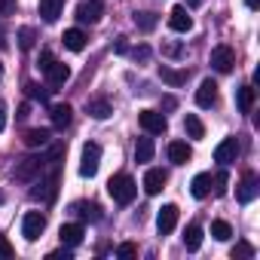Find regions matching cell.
Here are the masks:
<instances>
[{
  "mask_svg": "<svg viewBox=\"0 0 260 260\" xmlns=\"http://www.w3.org/2000/svg\"><path fill=\"white\" fill-rule=\"evenodd\" d=\"M43 175V159L40 156H28L16 166V181H37Z\"/></svg>",
  "mask_w": 260,
  "mask_h": 260,
  "instance_id": "cell-6",
  "label": "cell"
},
{
  "mask_svg": "<svg viewBox=\"0 0 260 260\" xmlns=\"http://www.w3.org/2000/svg\"><path fill=\"white\" fill-rule=\"evenodd\" d=\"M196 104L199 107H214L217 104V83L214 80H202L196 89Z\"/></svg>",
  "mask_w": 260,
  "mask_h": 260,
  "instance_id": "cell-14",
  "label": "cell"
},
{
  "mask_svg": "<svg viewBox=\"0 0 260 260\" xmlns=\"http://www.w3.org/2000/svg\"><path fill=\"white\" fill-rule=\"evenodd\" d=\"M178 226V205H162L159 208V214H156V230H159V236H169L172 230Z\"/></svg>",
  "mask_w": 260,
  "mask_h": 260,
  "instance_id": "cell-8",
  "label": "cell"
},
{
  "mask_svg": "<svg viewBox=\"0 0 260 260\" xmlns=\"http://www.w3.org/2000/svg\"><path fill=\"white\" fill-rule=\"evenodd\" d=\"M132 58H135V61H147V58H150V49H147V46H138V49H132Z\"/></svg>",
  "mask_w": 260,
  "mask_h": 260,
  "instance_id": "cell-39",
  "label": "cell"
},
{
  "mask_svg": "<svg viewBox=\"0 0 260 260\" xmlns=\"http://www.w3.org/2000/svg\"><path fill=\"white\" fill-rule=\"evenodd\" d=\"M184 132H187L193 141H202V138H205V125H202V119H199L196 113H187V116H184Z\"/></svg>",
  "mask_w": 260,
  "mask_h": 260,
  "instance_id": "cell-21",
  "label": "cell"
},
{
  "mask_svg": "<svg viewBox=\"0 0 260 260\" xmlns=\"http://www.w3.org/2000/svg\"><path fill=\"white\" fill-rule=\"evenodd\" d=\"M159 80L178 89V86H184V83H187V71H175V68H169V64H162V68H159Z\"/></svg>",
  "mask_w": 260,
  "mask_h": 260,
  "instance_id": "cell-22",
  "label": "cell"
},
{
  "mask_svg": "<svg viewBox=\"0 0 260 260\" xmlns=\"http://www.w3.org/2000/svg\"><path fill=\"white\" fill-rule=\"evenodd\" d=\"M166 181H169V175H166L162 169H147V175H144V193H147V196L162 193V190H166Z\"/></svg>",
  "mask_w": 260,
  "mask_h": 260,
  "instance_id": "cell-10",
  "label": "cell"
},
{
  "mask_svg": "<svg viewBox=\"0 0 260 260\" xmlns=\"http://www.w3.org/2000/svg\"><path fill=\"white\" fill-rule=\"evenodd\" d=\"M0 257H4V260L16 257V248L10 245V239H7V236H0Z\"/></svg>",
  "mask_w": 260,
  "mask_h": 260,
  "instance_id": "cell-35",
  "label": "cell"
},
{
  "mask_svg": "<svg viewBox=\"0 0 260 260\" xmlns=\"http://www.w3.org/2000/svg\"><path fill=\"white\" fill-rule=\"evenodd\" d=\"M211 236H214L217 242H226V239L233 236V226H230L226 220H214V223H211Z\"/></svg>",
  "mask_w": 260,
  "mask_h": 260,
  "instance_id": "cell-31",
  "label": "cell"
},
{
  "mask_svg": "<svg viewBox=\"0 0 260 260\" xmlns=\"http://www.w3.org/2000/svg\"><path fill=\"white\" fill-rule=\"evenodd\" d=\"M16 40H19V46H22V49L28 52V49H34V43H37V31L25 25V28H19V34H16Z\"/></svg>",
  "mask_w": 260,
  "mask_h": 260,
  "instance_id": "cell-30",
  "label": "cell"
},
{
  "mask_svg": "<svg viewBox=\"0 0 260 260\" xmlns=\"http://www.w3.org/2000/svg\"><path fill=\"white\" fill-rule=\"evenodd\" d=\"M74 211H77L83 220H92V223H95V220H101V205H95V202H77V205H74Z\"/></svg>",
  "mask_w": 260,
  "mask_h": 260,
  "instance_id": "cell-27",
  "label": "cell"
},
{
  "mask_svg": "<svg viewBox=\"0 0 260 260\" xmlns=\"http://www.w3.org/2000/svg\"><path fill=\"white\" fill-rule=\"evenodd\" d=\"M52 61H55V55H52V52H49V49H43V52H40V61H37V68H40V71H43V74H46V68H49V64H52Z\"/></svg>",
  "mask_w": 260,
  "mask_h": 260,
  "instance_id": "cell-36",
  "label": "cell"
},
{
  "mask_svg": "<svg viewBox=\"0 0 260 260\" xmlns=\"http://www.w3.org/2000/svg\"><path fill=\"white\" fill-rule=\"evenodd\" d=\"M169 28L178 31V34H187V31L193 28V19H190L187 7H175V10L169 13Z\"/></svg>",
  "mask_w": 260,
  "mask_h": 260,
  "instance_id": "cell-13",
  "label": "cell"
},
{
  "mask_svg": "<svg viewBox=\"0 0 260 260\" xmlns=\"http://www.w3.org/2000/svg\"><path fill=\"white\" fill-rule=\"evenodd\" d=\"M16 13V0H0V16H13Z\"/></svg>",
  "mask_w": 260,
  "mask_h": 260,
  "instance_id": "cell-38",
  "label": "cell"
},
{
  "mask_svg": "<svg viewBox=\"0 0 260 260\" xmlns=\"http://www.w3.org/2000/svg\"><path fill=\"white\" fill-rule=\"evenodd\" d=\"M0 74H4V61H0Z\"/></svg>",
  "mask_w": 260,
  "mask_h": 260,
  "instance_id": "cell-49",
  "label": "cell"
},
{
  "mask_svg": "<svg viewBox=\"0 0 260 260\" xmlns=\"http://www.w3.org/2000/svg\"><path fill=\"white\" fill-rule=\"evenodd\" d=\"M245 4H248V10H257V7H260V0H245Z\"/></svg>",
  "mask_w": 260,
  "mask_h": 260,
  "instance_id": "cell-45",
  "label": "cell"
},
{
  "mask_svg": "<svg viewBox=\"0 0 260 260\" xmlns=\"http://www.w3.org/2000/svg\"><path fill=\"white\" fill-rule=\"evenodd\" d=\"M257 190H260V181H257V175H254V172H248V175L242 178L239 190H236V199H239L242 205H248V202L257 196Z\"/></svg>",
  "mask_w": 260,
  "mask_h": 260,
  "instance_id": "cell-11",
  "label": "cell"
},
{
  "mask_svg": "<svg viewBox=\"0 0 260 260\" xmlns=\"http://www.w3.org/2000/svg\"><path fill=\"white\" fill-rule=\"evenodd\" d=\"M61 40H64V49H71V52H83L89 37H86L80 28H71V31H64V37H61Z\"/></svg>",
  "mask_w": 260,
  "mask_h": 260,
  "instance_id": "cell-19",
  "label": "cell"
},
{
  "mask_svg": "<svg viewBox=\"0 0 260 260\" xmlns=\"http://www.w3.org/2000/svg\"><path fill=\"white\" fill-rule=\"evenodd\" d=\"M4 125H7V104L0 98V132H4Z\"/></svg>",
  "mask_w": 260,
  "mask_h": 260,
  "instance_id": "cell-41",
  "label": "cell"
},
{
  "mask_svg": "<svg viewBox=\"0 0 260 260\" xmlns=\"http://www.w3.org/2000/svg\"><path fill=\"white\" fill-rule=\"evenodd\" d=\"M162 52H166V55H172V58H178V55H181V52H184V49H181V46H178V43H169V46H166V49H162Z\"/></svg>",
  "mask_w": 260,
  "mask_h": 260,
  "instance_id": "cell-40",
  "label": "cell"
},
{
  "mask_svg": "<svg viewBox=\"0 0 260 260\" xmlns=\"http://www.w3.org/2000/svg\"><path fill=\"white\" fill-rule=\"evenodd\" d=\"M236 156H239V141H236V138H223V141L214 147V162H220V166L236 162Z\"/></svg>",
  "mask_w": 260,
  "mask_h": 260,
  "instance_id": "cell-9",
  "label": "cell"
},
{
  "mask_svg": "<svg viewBox=\"0 0 260 260\" xmlns=\"http://www.w3.org/2000/svg\"><path fill=\"white\" fill-rule=\"evenodd\" d=\"M49 116H52V125H55V128H68L71 119H74V107H71V104H55V107L49 110Z\"/></svg>",
  "mask_w": 260,
  "mask_h": 260,
  "instance_id": "cell-18",
  "label": "cell"
},
{
  "mask_svg": "<svg viewBox=\"0 0 260 260\" xmlns=\"http://www.w3.org/2000/svg\"><path fill=\"white\" fill-rule=\"evenodd\" d=\"M61 257H64V260H71V251L64 248V251H52V254H49V260H61Z\"/></svg>",
  "mask_w": 260,
  "mask_h": 260,
  "instance_id": "cell-43",
  "label": "cell"
},
{
  "mask_svg": "<svg viewBox=\"0 0 260 260\" xmlns=\"http://www.w3.org/2000/svg\"><path fill=\"white\" fill-rule=\"evenodd\" d=\"M98 166H101V147L95 141L83 144V156H80V175L83 178H92L98 175Z\"/></svg>",
  "mask_w": 260,
  "mask_h": 260,
  "instance_id": "cell-2",
  "label": "cell"
},
{
  "mask_svg": "<svg viewBox=\"0 0 260 260\" xmlns=\"http://www.w3.org/2000/svg\"><path fill=\"white\" fill-rule=\"evenodd\" d=\"M61 10H64V0H40V19L46 25H55Z\"/></svg>",
  "mask_w": 260,
  "mask_h": 260,
  "instance_id": "cell-16",
  "label": "cell"
},
{
  "mask_svg": "<svg viewBox=\"0 0 260 260\" xmlns=\"http://www.w3.org/2000/svg\"><path fill=\"white\" fill-rule=\"evenodd\" d=\"M46 77H49V86L55 89V86H64L68 80H71V68L64 64V61H52L49 68H46Z\"/></svg>",
  "mask_w": 260,
  "mask_h": 260,
  "instance_id": "cell-17",
  "label": "cell"
},
{
  "mask_svg": "<svg viewBox=\"0 0 260 260\" xmlns=\"http://www.w3.org/2000/svg\"><path fill=\"white\" fill-rule=\"evenodd\" d=\"M4 202H7V196H4V193H0V205H4Z\"/></svg>",
  "mask_w": 260,
  "mask_h": 260,
  "instance_id": "cell-48",
  "label": "cell"
},
{
  "mask_svg": "<svg viewBox=\"0 0 260 260\" xmlns=\"http://www.w3.org/2000/svg\"><path fill=\"white\" fill-rule=\"evenodd\" d=\"M43 230H46V214H43V211H28V214L22 217V236H25L28 242H37V239L43 236Z\"/></svg>",
  "mask_w": 260,
  "mask_h": 260,
  "instance_id": "cell-3",
  "label": "cell"
},
{
  "mask_svg": "<svg viewBox=\"0 0 260 260\" xmlns=\"http://www.w3.org/2000/svg\"><path fill=\"white\" fill-rule=\"evenodd\" d=\"M28 113H31V104H22V107H19V119H25Z\"/></svg>",
  "mask_w": 260,
  "mask_h": 260,
  "instance_id": "cell-44",
  "label": "cell"
},
{
  "mask_svg": "<svg viewBox=\"0 0 260 260\" xmlns=\"http://www.w3.org/2000/svg\"><path fill=\"white\" fill-rule=\"evenodd\" d=\"M153 153H156L153 138H138V144H135V159H138V162H150Z\"/></svg>",
  "mask_w": 260,
  "mask_h": 260,
  "instance_id": "cell-26",
  "label": "cell"
},
{
  "mask_svg": "<svg viewBox=\"0 0 260 260\" xmlns=\"http://www.w3.org/2000/svg\"><path fill=\"white\" fill-rule=\"evenodd\" d=\"M25 89H28V95H31V98H40V101H46V89H40L37 83H28Z\"/></svg>",
  "mask_w": 260,
  "mask_h": 260,
  "instance_id": "cell-37",
  "label": "cell"
},
{
  "mask_svg": "<svg viewBox=\"0 0 260 260\" xmlns=\"http://www.w3.org/2000/svg\"><path fill=\"white\" fill-rule=\"evenodd\" d=\"M233 64H236V52H233L230 46H214V49H211V68H214L217 74H230Z\"/></svg>",
  "mask_w": 260,
  "mask_h": 260,
  "instance_id": "cell-5",
  "label": "cell"
},
{
  "mask_svg": "<svg viewBox=\"0 0 260 260\" xmlns=\"http://www.w3.org/2000/svg\"><path fill=\"white\" fill-rule=\"evenodd\" d=\"M169 159H172L175 166H187V162L193 159V147H190L187 141H172V144H169Z\"/></svg>",
  "mask_w": 260,
  "mask_h": 260,
  "instance_id": "cell-15",
  "label": "cell"
},
{
  "mask_svg": "<svg viewBox=\"0 0 260 260\" xmlns=\"http://www.w3.org/2000/svg\"><path fill=\"white\" fill-rule=\"evenodd\" d=\"M190 193H193L196 199H205V196L211 193V175H208V172L196 175V178H193V184H190Z\"/></svg>",
  "mask_w": 260,
  "mask_h": 260,
  "instance_id": "cell-23",
  "label": "cell"
},
{
  "mask_svg": "<svg viewBox=\"0 0 260 260\" xmlns=\"http://www.w3.org/2000/svg\"><path fill=\"white\" fill-rule=\"evenodd\" d=\"M156 25H159V16H156V13H135V28H138V31L150 34Z\"/></svg>",
  "mask_w": 260,
  "mask_h": 260,
  "instance_id": "cell-29",
  "label": "cell"
},
{
  "mask_svg": "<svg viewBox=\"0 0 260 260\" xmlns=\"http://www.w3.org/2000/svg\"><path fill=\"white\" fill-rule=\"evenodd\" d=\"M107 193H110V199H113V202H119V205H128V202L135 199L138 187H135L132 175H125V172H119V175H113V178L107 181Z\"/></svg>",
  "mask_w": 260,
  "mask_h": 260,
  "instance_id": "cell-1",
  "label": "cell"
},
{
  "mask_svg": "<svg viewBox=\"0 0 260 260\" xmlns=\"http://www.w3.org/2000/svg\"><path fill=\"white\" fill-rule=\"evenodd\" d=\"M187 4H190V7H199V4H202V0H187Z\"/></svg>",
  "mask_w": 260,
  "mask_h": 260,
  "instance_id": "cell-47",
  "label": "cell"
},
{
  "mask_svg": "<svg viewBox=\"0 0 260 260\" xmlns=\"http://www.w3.org/2000/svg\"><path fill=\"white\" fill-rule=\"evenodd\" d=\"M184 248H187V251H199V248H202V226H199V223H190V226L184 230Z\"/></svg>",
  "mask_w": 260,
  "mask_h": 260,
  "instance_id": "cell-24",
  "label": "cell"
},
{
  "mask_svg": "<svg viewBox=\"0 0 260 260\" xmlns=\"http://www.w3.org/2000/svg\"><path fill=\"white\" fill-rule=\"evenodd\" d=\"M7 46V37H4V31H0V49H4Z\"/></svg>",
  "mask_w": 260,
  "mask_h": 260,
  "instance_id": "cell-46",
  "label": "cell"
},
{
  "mask_svg": "<svg viewBox=\"0 0 260 260\" xmlns=\"http://www.w3.org/2000/svg\"><path fill=\"white\" fill-rule=\"evenodd\" d=\"M83 236H86L83 223H61V230H58V239H61L64 248H77L83 242Z\"/></svg>",
  "mask_w": 260,
  "mask_h": 260,
  "instance_id": "cell-12",
  "label": "cell"
},
{
  "mask_svg": "<svg viewBox=\"0 0 260 260\" xmlns=\"http://www.w3.org/2000/svg\"><path fill=\"white\" fill-rule=\"evenodd\" d=\"M230 257H233V260H248V257H254V248H251L248 242H236L233 251H230Z\"/></svg>",
  "mask_w": 260,
  "mask_h": 260,
  "instance_id": "cell-32",
  "label": "cell"
},
{
  "mask_svg": "<svg viewBox=\"0 0 260 260\" xmlns=\"http://www.w3.org/2000/svg\"><path fill=\"white\" fill-rule=\"evenodd\" d=\"M236 104H239L242 113H251L254 110V86H242L236 92Z\"/></svg>",
  "mask_w": 260,
  "mask_h": 260,
  "instance_id": "cell-25",
  "label": "cell"
},
{
  "mask_svg": "<svg viewBox=\"0 0 260 260\" xmlns=\"http://www.w3.org/2000/svg\"><path fill=\"white\" fill-rule=\"evenodd\" d=\"M113 49H116V52H119V55H125V52H128V43H125V37H119V40H116V46H113Z\"/></svg>",
  "mask_w": 260,
  "mask_h": 260,
  "instance_id": "cell-42",
  "label": "cell"
},
{
  "mask_svg": "<svg viewBox=\"0 0 260 260\" xmlns=\"http://www.w3.org/2000/svg\"><path fill=\"white\" fill-rule=\"evenodd\" d=\"M135 254H138V245H135V242H122V245L116 248V257H122V260L135 257Z\"/></svg>",
  "mask_w": 260,
  "mask_h": 260,
  "instance_id": "cell-34",
  "label": "cell"
},
{
  "mask_svg": "<svg viewBox=\"0 0 260 260\" xmlns=\"http://www.w3.org/2000/svg\"><path fill=\"white\" fill-rule=\"evenodd\" d=\"M211 184H214V193H217V196H223V193H226V184H230V175H226V172H217Z\"/></svg>",
  "mask_w": 260,
  "mask_h": 260,
  "instance_id": "cell-33",
  "label": "cell"
},
{
  "mask_svg": "<svg viewBox=\"0 0 260 260\" xmlns=\"http://www.w3.org/2000/svg\"><path fill=\"white\" fill-rule=\"evenodd\" d=\"M86 113H89L92 119H107V116L113 113V107H110L107 98H92V101L86 104Z\"/></svg>",
  "mask_w": 260,
  "mask_h": 260,
  "instance_id": "cell-20",
  "label": "cell"
},
{
  "mask_svg": "<svg viewBox=\"0 0 260 260\" xmlns=\"http://www.w3.org/2000/svg\"><path fill=\"white\" fill-rule=\"evenodd\" d=\"M101 13H104V0H83V4L77 7V19L86 25H95L98 19H101Z\"/></svg>",
  "mask_w": 260,
  "mask_h": 260,
  "instance_id": "cell-7",
  "label": "cell"
},
{
  "mask_svg": "<svg viewBox=\"0 0 260 260\" xmlns=\"http://www.w3.org/2000/svg\"><path fill=\"white\" fill-rule=\"evenodd\" d=\"M138 125L144 128L147 135H162L166 128H169V119H166L159 110H141V113H138Z\"/></svg>",
  "mask_w": 260,
  "mask_h": 260,
  "instance_id": "cell-4",
  "label": "cell"
},
{
  "mask_svg": "<svg viewBox=\"0 0 260 260\" xmlns=\"http://www.w3.org/2000/svg\"><path fill=\"white\" fill-rule=\"evenodd\" d=\"M25 144L28 147H46L49 144V132H46V128H28V132H25Z\"/></svg>",
  "mask_w": 260,
  "mask_h": 260,
  "instance_id": "cell-28",
  "label": "cell"
}]
</instances>
